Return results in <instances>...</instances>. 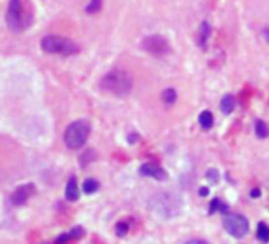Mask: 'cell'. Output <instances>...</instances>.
Here are the masks:
<instances>
[{
  "label": "cell",
  "instance_id": "cell-3",
  "mask_svg": "<svg viewBox=\"0 0 269 244\" xmlns=\"http://www.w3.org/2000/svg\"><path fill=\"white\" fill-rule=\"evenodd\" d=\"M41 50L48 54L75 56L79 53V46L67 37H61V35H46V37L41 38Z\"/></svg>",
  "mask_w": 269,
  "mask_h": 244
},
{
  "label": "cell",
  "instance_id": "cell-20",
  "mask_svg": "<svg viewBox=\"0 0 269 244\" xmlns=\"http://www.w3.org/2000/svg\"><path fill=\"white\" fill-rule=\"evenodd\" d=\"M219 209H222V211H227V206L225 205H222L220 200H212V203H210V213H216L219 211Z\"/></svg>",
  "mask_w": 269,
  "mask_h": 244
},
{
  "label": "cell",
  "instance_id": "cell-16",
  "mask_svg": "<svg viewBox=\"0 0 269 244\" xmlns=\"http://www.w3.org/2000/svg\"><path fill=\"white\" fill-rule=\"evenodd\" d=\"M209 33H210V27L207 22H203L201 24V30H200V46L201 48H206V43L209 38Z\"/></svg>",
  "mask_w": 269,
  "mask_h": 244
},
{
  "label": "cell",
  "instance_id": "cell-13",
  "mask_svg": "<svg viewBox=\"0 0 269 244\" xmlns=\"http://www.w3.org/2000/svg\"><path fill=\"white\" fill-rule=\"evenodd\" d=\"M220 108L225 114H230L233 110H235V99H233L231 95H225L220 102Z\"/></svg>",
  "mask_w": 269,
  "mask_h": 244
},
{
  "label": "cell",
  "instance_id": "cell-12",
  "mask_svg": "<svg viewBox=\"0 0 269 244\" xmlns=\"http://www.w3.org/2000/svg\"><path fill=\"white\" fill-rule=\"evenodd\" d=\"M98 187H100L98 181L93 179V178H89V179H86L84 184H83V192L87 193V195H92V193H95V192L98 190Z\"/></svg>",
  "mask_w": 269,
  "mask_h": 244
},
{
  "label": "cell",
  "instance_id": "cell-8",
  "mask_svg": "<svg viewBox=\"0 0 269 244\" xmlns=\"http://www.w3.org/2000/svg\"><path fill=\"white\" fill-rule=\"evenodd\" d=\"M139 174H143V176H149V178H154L157 181H165L168 178V173L163 170L162 167L155 165V164H143L141 168H139Z\"/></svg>",
  "mask_w": 269,
  "mask_h": 244
},
{
  "label": "cell",
  "instance_id": "cell-2",
  "mask_svg": "<svg viewBox=\"0 0 269 244\" xmlns=\"http://www.w3.org/2000/svg\"><path fill=\"white\" fill-rule=\"evenodd\" d=\"M133 81L132 76L122 70H113L106 73L100 81V89L106 94L116 95V97H125L132 92Z\"/></svg>",
  "mask_w": 269,
  "mask_h": 244
},
{
  "label": "cell",
  "instance_id": "cell-18",
  "mask_svg": "<svg viewBox=\"0 0 269 244\" xmlns=\"http://www.w3.org/2000/svg\"><path fill=\"white\" fill-rule=\"evenodd\" d=\"M101 5H103V0H90V4L86 7V13L89 15L97 13V11H100Z\"/></svg>",
  "mask_w": 269,
  "mask_h": 244
},
{
  "label": "cell",
  "instance_id": "cell-15",
  "mask_svg": "<svg viewBox=\"0 0 269 244\" xmlns=\"http://www.w3.org/2000/svg\"><path fill=\"white\" fill-rule=\"evenodd\" d=\"M256 238H258L261 242H267L269 241V227L264 222L258 224V230H256Z\"/></svg>",
  "mask_w": 269,
  "mask_h": 244
},
{
  "label": "cell",
  "instance_id": "cell-11",
  "mask_svg": "<svg viewBox=\"0 0 269 244\" xmlns=\"http://www.w3.org/2000/svg\"><path fill=\"white\" fill-rule=\"evenodd\" d=\"M198 122H200V125L203 127L204 130H210L214 125V116L210 111H203L200 116H198Z\"/></svg>",
  "mask_w": 269,
  "mask_h": 244
},
{
  "label": "cell",
  "instance_id": "cell-22",
  "mask_svg": "<svg viewBox=\"0 0 269 244\" xmlns=\"http://www.w3.org/2000/svg\"><path fill=\"white\" fill-rule=\"evenodd\" d=\"M207 193H209V190H207L206 187H201V189H200V195H201V197H206Z\"/></svg>",
  "mask_w": 269,
  "mask_h": 244
},
{
  "label": "cell",
  "instance_id": "cell-9",
  "mask_svg": "<svg viewBox=\"0 0 269 244\" xmlns=\"http://www.w3.org/2000/svg\"><path fill=\"white\" fill-rule=\"evenodd\" d=\"M65 199L68 202H76L79 199V187H78V181L75 176H72L67 182L65 187Z\"/></svg>",
  "mask_w": 269,
  "mask_h": 244
},
{
  "label": "cell",
  "instance_id": "cell-17",
  "mask_svg": "<svg viewBox=\"0 0 269 244\" xmlns=\"http://www.w3.org/2000/svg\"><path fill=\"white\" fill-rule=\"evenodd\" d=\"M255 133L258 135V138H266L269 135L267 125L263 121H256V124H255Z\"/></svg>",
  "mask_w": 269,
  "mask_h": 244
},
{
  "label": "cell",
  "instance_id": "cell-21",
  "mask_svg": "<svg viewBox=\"0 0 269 244\" xmlns=\"http://www.w3.org/2000/svg\"><path fill=\"white\" fill-rule=\"evenodd\" d=\"M207 178H209V181L216 182V181H219V173L216 170H209L207 171Z\"/></svg>",
  "mask_w": 269,
  "mask_h": 244
},
{
  "label": "cell",
  "instance_id": "cell-4",
  "mask_svg": "<svg viewBox=\"0 0 269 244\" xmlns=\"http://www.w3.org/2000/svg\"><path fill=\"white\" fill-rule=\"evenodd\" d=\"M90 135V125L87 121H75L70 124L67 129H65V133H64V141H65V146L72 151H76V149H81Z\"/></svg>",
  "mask_w": 269,
  "mask_h": 244
},
{
  "label": "cell",
  "instance_id": "cell-14",
  "mask_svg": "<svg viewBox=\"0 0 269 244\" xmlns=\"http://www.w3.org/2000/svg\"><path fill=\"white\" fill-rule=\"evenodd\" d=\"M162 99H163V102H165L167 105H171L176 102V99H178V94H176V89H173V87H168V89H165L163 90V94H162Z\"/></svg>",
  "mask_w": 269,
  "mask_h": 244
},
{
  "label": "cell",
  "instance_id": "cell-5",
  "mask_svg": "<svg viewBox=\"0 0 269 244\" xmlns=\"http://www.w3.org/2000/svg\"><path fill=\"white\" fill-rule=\"evenodd\" d=\"M141 50L150 56L162 57L171 53V44L165 37H162V35H149V37H146L141 41Z\"/></svg>",
  "mask_w": 269,
  "mask_h": 244
},
{
  "label": "cell",
  "instance_id": "cell-7",
  "mask_svg": "<svg viewBox=\"0 0 269 244\" xmlns=\"http://www.w3.org/2000/svg\"><path fill=\"white\" fill-rule=\"evenodd\" d=\"M33 193H35V185L33 184H30V182L29 184H22V185H19V187H16L13 190L10 202H11V205H13V206H24Z\"/></svg>",
  "mask_w": 269,
  "mask_h": 244
},
{
  "label": "cell",
  "instance_id": "cell-1",
  "mask_svg": "<svg viewBox=\"0 0 269 244\" xmlns=\"http://www.w3.org/2000/svg\"><path fill=\"white\" fill-rule=\"evenodd\" d=\"M7 27L15 32L22 33L32 27L35 22V8L29 0H10L7 15H5Z\"/></svg>",
  "mask_w": 269,
  "mask_h": 244
},
{
  "label": "cell",
  "instance_id": "cell-6",
  "mask_svg": "<svg viewBox=\"0 0 269 244\" xmlns=\"http://www.w3.org/2000/svg\"><path fill=\"white\" fill-rule=\"evenodd\" d=\"M224 225H225V230L228 231V233L238 239L247 235L249 228H250L247 217L242 214H227L224 219Z\"/></svg>",
  "mask_w": 269,
  "mask_h": 244
},
{
  "label": "cell",
  "instance_id": "cell-19",
  "mask_svg": "<svg viewBox=\"0 0 269 244\" xmlns=\"http://www.w3.org/2000/svg\"><path fill=\"white\" fill-rule=\"evenodd\" d=\"M116 233H118L119 236H125L128 233V224L119 222L118 225H116Z\"/></svg>",
  "mask_w": 269,
  "mask_h": 244
},
{
  "label": "cell",
  "instance_id": "cell-10",
  "mask_svg": "<svg viewBox=\"0 0 269 244\" xmlns=\"http://www.w3.org/2000/svg\"><path fill=\"white\" fill-rule=\"evenodd\" d=\"M83 236H84V228L83 227H75V228H72V231H68V233L57 236L56 242H67V241H72V239H81Z\"/></svg>",
  "mask_w": 269,
  "mask_h": 244
},
{
  "label": "cell",
  "instance_id": "cell-23",
  "mask_svg": "<svg viewBox=\"0 0 269 244\" xmlns=\"http://www.w3.org/2000/svg\"><path fill=\"white\" fill-rule=\"evenodd\" d=\"M252 197H253V199H255V197H260V190H258V189H256V190H252Z\"/></svg>",
  "mask_w": 269,
  "mask_h": 244
}]
</instances>
